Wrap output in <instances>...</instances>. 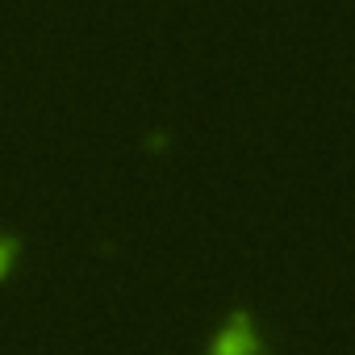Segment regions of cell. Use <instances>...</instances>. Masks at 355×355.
<instances>
[{"instance_id":"7a4b0ae2","label":"cell","mask_w":355,"mask_h":355,"mask_svg":"<svg viewBox=\"0 0 355 355\" xmlns=\"http://www.w3.org/2000/svg\"><path fill=\"white\" fill-rule=\"evenodd\" d=\"M17 255H21V239H13V234H0V280H5V276L13 272Z\"/></svg>"},{"instance_id":"6da1fadb","label":"cell","mask_w":355,"mask_h":355,"mask_svg":"<svg viewBox=\"0 0 355 355\" xmlns=\"http://www.w3.org/2000/svg\"><path fill=\"white\" fill-rule=\"evenodd\" d=\"M205 355H268V351H263V343H259V330H255L251 313H247V309H234L230 322L214 334V343H209Z\"/></svg>"}]
</instances>
